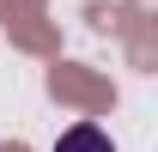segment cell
<instances>
[{"label": "cell", "mask_w": 158, "mask_h": 152, "mask_svg": "<svg viewBox=\"0 0 158 152\" xmlns=\"http://www.w3.org/2000/svg\"><path fill=\"white\" fill-rule=\"evenodd\" d=\"M55 152H116V146H110V134H103L98 122H73V128L55 140Z\"/></svg>", "instance_id": "6da1fadb"}]
</instances>
